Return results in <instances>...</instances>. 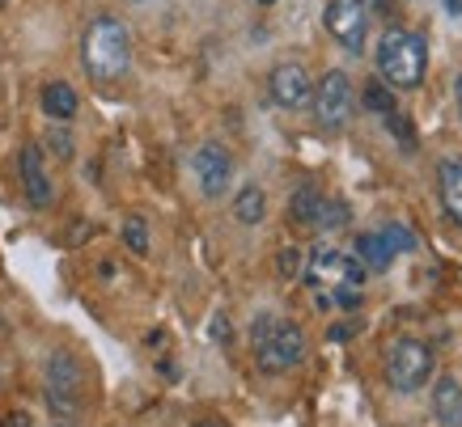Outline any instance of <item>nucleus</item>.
Segmentation results:
<instances>
[{"mask_svg":"<svg viewBox=\"0 0 462 427\" xmlns=\"http://www.w3.org/2000/svg\"><path fill=\"white\" fill-rule=\"evenodd\" d=\"M81 64L94 85L124 81L132 68V30L111 14H98L81 34Z\"/></svg>","mask_w":462,"mask_h":427,"instance_id":"f257e3e1","label":"nucleus"},{"mask_svg":"<svg viewBox=\"0 0 462 427\" xmlns=\"http://www.w3.org/2000/svg\"><path fill=\"white\" fill-rule=\"evenodd\" d=\"M47 402L56 414H77L85 402V368L72 351H51L47 359Z\"/></svg>","mask_w":462,"mask_h":427,"instance_id":"0eeeda50","label":"nucleus"},{"mask_svg":"<svg viewBox=\"0 0 462 427\" xmlns=\"http://www.w3.org/2000/svg\"><path fill=\"white\" fill-rule=\"evenodd\" d=\"M365 106L374 114H394V89L391 85H382V81H374L369 89H365Z\"/></svg>","mask_w":462,"mask_h":427,"instance_id":"6ab92c4d","label":"nucleus"},{"mask_svg":"<svg viewBox=\"0 0 462 427\" xmlns=\"http://www.w3.org/2000/svg\"><path fill=\"white\" fill-rule=\"evenodd\" d=\"M212 339H221V343L229 339V322H225L221 313H217V322H212Z\"/></svg>","mask_w":462,"mask_h":427,"instance_id":"5701e85b","label":"nucleus"},{"mask_svg":"<svg viewBox=\"0 0 462 427\" xmlns=\"http://www.w3.org/2000/svg\"><path fill=\"white\" fill-rule=\"evenodd\" d=\"M356 111V94H352V81L344 68L322 72V81L314 85V123L322 132H344Z\"/></svg>","mask_w":462,"mask_h":427,"instance_id":"39448f33","label":"nucleus"},{"mask_svg":"<svg viewBox=\"0 0 462 427\" xmlns=\"http://www.w3.org/2000/svg\"><path fill=\"white\" fill-rule=\"evenodd\" d=\"M81 111V97L72 89L69 81H47L42 85V114L51 119V123H72Z\"/></svg>","mask_w":462,"mask_h":427,"instance_id":"4468645a","label":"nucleus"},{"mask_svg":"<svg viewBox=\"0 0 462 427\" xmlns=\"http://www.w3.org/2000/svg\"><path fill=\"white\" fill-rule=\"evenodd\" d=\"M382 237H386V246H391L394 254H399V250H416V237L407 233L403 224H386V229H382Z\"/></svg>","mask_w":462,"mask_h":427,"instance_id":"aec40b11","label":"nucleus"},{"mask_svg":"<svg viewBox=\"0 0 462 427\" xmlns=\"http://www.w3.org/2000/svg\"><path fill=\"white\" fill-rule=\"evenodd\" d=\"M429 72V42L416 30H386L378 42V77L391 89H420Z\"/></svg>","mask_w":462,"mask_h":427,"instance_id":"7ed1b4c3","label":"nucleus"},{"mask_svg":"<svg viewBox=\"0 0 462 427\" xmlns=\"http://www.w3.org/2000/svg\"><path fill=\"white\" fill-rule=\"evenodd\" d=\"M60 427H69V423H60Z\"/></svg>","mask_w":462,"mask_h":427,"instance_id":"cd10ccee","label":"nucleus"},{"mask_svg":"<svg viewBox=\"0 0 462 427\" xmlns=\"http://www.w3.org/2000/svg\"><path fill=\"white\" fill-rule=\"evenodd\" d=\"M0 331H5V322H0Z\"/></svg>","mask_w":462,"mask_h":427,"instance_id":"bb28decb","label":"nucleus"},{"mask_svg":"<svg viewBox=\"0 0 462 427\" xmlns=\"http://www.w3.org/2000/svg\"><path fill=\"white\" fill-rule=\"evenodd\" d=\"M191 169H196V182L199 191L208 195V199H221L229 191V182H234V157L225 144L208 140V144H199L196 157H191Z\"/></svg>","mask_w":462,"mask_h":427,"instance_id":"9b49d317","label":"nucleus"},{"mask_svg":"<svg viewBox=\"0 0 462 427\" xmlns=\"http://www.w3.org/2000/svg\"><path fill=\"white\" fill-rule=\"evenodd\" d=\"M454 97H458V119H462V77L454 81Z\"/></svg>","mask_w":462,"mask_h":427,"instance_id":"393cba45","label":"nucleus"},{"mask_svg":"<svg viewBox=\"0 0 462 427\" xmlns=\"http://www.w3.org/2000/svg\"><path fill=\"white\" fill-rule=\"evenodd\" d=\"M301 279H306L310 288H352V292H361L365 267L352 259V254H344V250L319 246V250H310V262L301 267Z\"/></svg>","mask_w":462,"mask_h":427,"instance_id":"423d86ee","label":"nucleus"},{"mask_svg":"<svg viewBox=\"0 0 462 427\" xmlns=\"http://www.w3.org/2000/svg\"><path fill=\"white\" fill-rule=\"evenodd\" d=\"M369 0H327V30H331V39L352 51V56H361L365 51V39H369Z\"/></svg>","mask_w":462,"mask_h":427,"instance_id":"1a4fd4ad","label":"nucleus"},{"mask_svg":"<svg viewBox=\"0 0 462 427\" xmlns=\"http://www.w3.org/2000/svg\"><path fill=\"white\" fill-rule=\"evenodd\" d=\"M267 94H272V102L281 111H301L310 97H314V81H310L306 64H297V59L276 64V68L267 72Z\"/></svg>","mask_w":462,"mask_h":427,"instance_id":"9d476101","label":"nucleus"},{"mask_svg":"<svg viewBox=\"0 0 462 427\" xmlns=\"http://www.w3.org/2000/svg\"><path fill=\"white\" fill-rule=\"evenodd\" d=\"M196 427H229V423H225V419H199Z\"/></svg>","mask_w":462,"mask_h":427,"instance_id":"b1692460","label":"nucleus"},{"mask_svg":"<svg viewBox=\"0 0 462 427\" xmlns=\"http://www.w3.org/2000/svg\"><path fill=\"white\" fill-rule=\"evenodd\" d=\"M289 216H293L297 224H306V229L331 233V229H344V224H348V204L322 195L319 186H301V191L289 199Z\"/></svg>","mask_w":462,"mask_h":427,"instance_id":"6e6552de","label":"nucleus"},{"mask_svg":"<svg viewBox=\"0 0 462 427\" xmlns=\"http://www.w3.org/2000/svg\"><path fill=\"white\" fill-rule=\"evenodd\" d=\"M132 5H149V0H132Z\"/></svg>","mask_w":462,"mask_h":427,"instance_id":"a878e982","label":"nucleus"},{"mask_svg":"<svg viewBox=\"0 0 462 427\" xmlns=\"http://www.w3.org/2000/svg\"><path fill=\"white\" fill-rule=\"evenodd\" d=\"M433 414L441 427H462V386L458 377H441L433 386Z\"/></svg>","mask_w":462,"mask_h":427,"instance_id":"2eb2a0df","label":"nucleus"},{"mask_svg":"<svg viewBox=\"0 0 462 427\" xmlns=\"http://www.w3.org/2000/svg\"><path fill=\"white\" fill-rule=\"evenodd\" d=\"M297 271H301V250L297 246L281 250V276H297Z\"/></svg>","mask_w":462,"mask_h":427,"instance_id":"4be33fe9","label":"nucleus"},{"mask_svg":"<svg viewBox=\"0 0 462 427\" xmlns=\"http://www.w3.org/2000/svg\"><path fill=\"white\" fill-rule=\"evenodd\" d=\"M352 250H356L352 259L361 262L365 271H378V276H382V271H391L394 250L386 246V237H382V233H361V237H356V246H352Z\"/></svg>","mask_w":462,"mask_h":427,"instance_id":"dca6fc26","label":"nucleus"},{"mask_svg":"<svg viewBox=\"0 0 462 427\" xmlns=\"http://www.w3.org/2000/svg\"><path fill=\"white\" fill-rule=\"evenodd\" d=\"M17 169H22V191H26L30 207H51V178H47V166H42V149L39 144H26L22 157H17Z\"/></svg>","mask_w":462,"mask_h":427,"instance_id":"f8f14e48","label":"nucleus"},{"mask_svg":"<svg viewBox=\"0 0 462 427\" xmlns=\"http://www.w3.org/2000/svg\"><path fill=\"white\" fill-rule=\"evenodd\" d=\"M251 351H254V368L263 377H281V372H293L310 356V339L297 322H284L276 313H259L251 322Z\"/></svg>","mask_w":462,"mask_h":427,"instance_id":"f03ea898","label":"nucleus"},{"mask_svg":"<svg viewBox=\"0 0 462 427\" xmlns=\"http://www.w3.org/2000/svg\"><path fill=\"white\" fill-rule=\"evenodd\" d=\"M263 216H267V195H263V186L246 182V186L234 195V221L246 224V229H254V224H263Z\"/></svg>","mask_w":462,"mask_h":427,"instance_id":"f3484780","label":"nucleus"},{"mask_svg":"<svg viewBox=\"0 0 462 427\" xmlns=\"http://www.w3.org/2000/svg\"><path fill=\"white\" fill-rule=\"evenodd\" d=\"M47 149L56 152L60 161H69V157H72V136L64 132V127H56V132H47Z\"/></svg>","mask_w":462,"mask_h":427,"instance_id":"412c9836","label":"nucleus"},{"mask_svg":"<svg viewBox=\"0 0 462 427\" xmlns=\"http://www.w3.org/2000/svg\"><path fill=\"white\" fill-rule=\"evenodd\" d=\"M433 368H437V356L424 339H416V334L391 339V347H386V386L394 394H403V398L407 394H420L433 381Z\"/></svg>","mask_w":462,"mask_h":427,"instance_id":"20e7f679","label":"nucleus"},{"mask_svg":"<svg viewBox=\"0 0 462 427\" xmlns=\"http://www.w3.org/2000/svg\"><path fill=\"white\" fill-rule=\"evenodd\" d=\"M437 195H441L446 216L462 229V157H446L437 166Z\"/></svg>","mask_w":462,"mask_h":427,"instance_id":"ddd939ff","label":"nucleus"},{"mask_svg":"<svg viewBox=\"0 0 462 427\" xmlns=\"http://www.w3.org/2000/svg\"><path fill=\"white\" fill-rule=\"evenodd\" d=\"M124 246L132 250V254H149V224H144L141 212H132L124 221Z\"/></svg>","mask_w":462,"mask_h":427,"instance_id":"a211bd4d","label":"nucleus"}]
</instances>
